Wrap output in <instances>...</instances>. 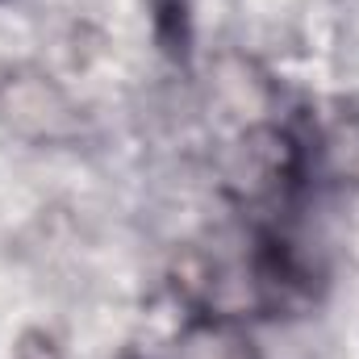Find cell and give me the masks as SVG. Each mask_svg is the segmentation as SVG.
<instances>
[{
  "label": "cell",
  "instance_id": "cell-1",
  "mask_svg": "<svg viewBox=\"0 0 359 359\" xmlns=\"http://www.w3.org/2000/svg\"><path fill=\"white\" fill-rule=\"evenodd\" d=\"M0 121L29 142H63L80 130V113L50 76L13 72L0 80Z\"/></svg>",
  "mask_w": 359,
  "mask_h": 359
},
{
  "label": "cell",
  "instance_id": "cell-2",
  "mask_svg": "<svg viewBox=\"0 0 359 359\" xmlns=\"http://www.w3.org/2000/svg\"><path fill=\"white\" fill-rule=\"evenodd\" d=\"M180 359H255V355H251V343L238 339L234 330L205 326V330H196V334L184 339Z\"/></svg>",
  "mask_w": 359,
  "mask_h": 359
}]
</instances>
